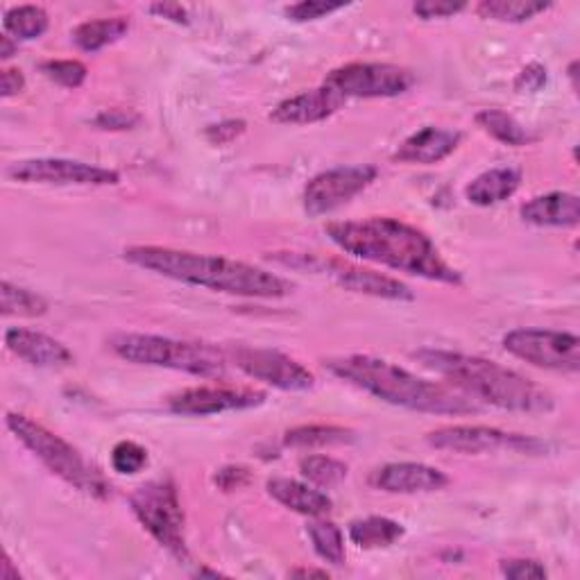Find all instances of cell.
<instances>
[{"mask_svg": "<svg viewBox=\"0 0 580 580\" xmlns=\"http://www.w3.org/2000/svg\"><path fill=\"white\" fill-rule=\"evenodd\" d=\"M306 535L313 544V551L325 563L333 567L345 565V538H342V531L333 521L313 517V521L306 526Z\"/></svg>", "mask_w": 580, "mask_h": 580, "instance_id": "obj_28", "label": "cell"}, {"mask_svg": "<svg viewBox=\"0 0 580 580\" xmlns=\"http://www.w3.org/2000/svg\"><path fill=\"white\" fill-rule=\"evenodd\" d=\"M91 123L96 129H102V131H127V129H135L141 123V114L135 110L112 108V110H102Z\"/></svg>", "mask_w": 580, "mask_h": 580, "instance_id": "obj_35", "label": "cell"}, {"mask_svg": "<svg viewBox=\"0 0 580 580\" xmlns=\"http://www.w3.org/2000/svg\"><path fill=\"white\" fill-rule=\"evenodd\" d=\"M350 540L358 549H386L404 538V526L390 517H365L350 524Z\"/></svg>", "mask_w": 580, "mask_h": 580, "instance_id": "obj_24", "label": "cell"}, {"mask_svg": "<svg viewBox=\"0 0 580 580\" xmlns=\"http://www.w3.org/2000/svg\"><path fill=\"white\" fill-rule=\"evenodd\" d=\"M5 425L25 450L33 452V456L39 458L43 467L60 477L64 483L96 501L110 499L112 486L104 481L102 474L93 465H89L83 454L62 436L52 433L50 429L23 413H8Z\"/></svg>", "mask_w": 580, "mask_h": 580, "instance_id": "obj_6", "label": "cell"}, {"mask_svg": "<svg viewBox=\"0 0 580 580\" xmlns=\"http://www.w3.org/2000/svg\"><path fill=\"white\" fill-rule=\"evenodd\" d=\"M325 234L336 248L356 259L427 281L446 286L463 283V275L444 261L429 236L400 218L370 216L363 220H336L325 227Z\"/></svg>", "mask_w": 580, "mask_h": 580, "instance_id": "obj_1", "label": "cell"}, {"mask_svg": "<svg viewBox=\"0 0 580 580\" xmlns=\"http://www.w3.org/2000/svg\"><path fill=\"white\" fill-rule=\"evenodd\" d=\"M325 367L333 377L370 392L373 398L386 404L406 411L431 415H471L481 411L479 402H474L467 394L421 379L386 358L350 354L325 361Z\"/></svg>", "mask_w": 580, "mask_h": 580, "instance_id": "obj_3", "label": "cell"}, {"mask_svg": "<svg viewBox=\"0 0 580 580\" xmlns=\"http://www.w3.org/2000/svg\"><path fill=\"white\" fill-rule=\"evenodd\" d=\"M39 68L50 83L64 89H80L89 75V68L80 60H48Z\"/></svg>", "mask_w": 580, "mask_h": 580, "instance_id": "obj_32", "label": "cell"}, {"mask_svg": "<svg viewBox=\"0 0 580 580\" xmlns=\"http://www.w3.org/2000/svg\"><path fill=\"white\" fill-rule=\"evenodd\" d=\"M467 10V3H454V0H419L413 5V14L421 21H436V18H452Z\"/></svg>", "mask_w": 580, "mask_h": 580, "instance_id": "obj_37", "label": "cell"}, {"mask_svg": "<svg viewBox=\"0 0 580 580\" xmlns=\"http://www.w3.org/2000/svg\"><path fill=\"white\" fill-rule=\"evenodd\" d=\"M477 125L490 135L494 141L510 146V148H524V146H531L535 141V137L531 135L529 129H526L515 116L501 112V110H483L477 114Z\"/></svg>", "mask_w": 580, "mask_h": 580, "instance_id": "obj_25", "label": "cell"}, {"mask_svg": "<svg viewBox=\"0 0 580 580\" xmlns=\"http://www.w3.org/2000/svg\"><path fill=\"white\" fill-rule=\"evenodd\" d=\"M354 440L356 433L352 429L333 425L295 427L283 433V444L295 446V450H318V446H338V444H350Z\"/></svg>", "mask_w": 580, "mask_h": 580, "instance_id": "obj_26", "label": "cell"}, {"mask_svg": "<svg viewBox=\"0 0 580 580\" xmlns=\"http://www.w3.org/2000/svg\"><path fill=\"white\" fill-rule=\"evenodd\" d=\"M501 573L510 580H540L546 578L549 571L542 563L531 560V558H508V560H501L499 565Z\"/></svg>", "mask_w": 580, "mask_h": 580, "instance_id": "obj_36", "label": "cell"}, {"mask_svg": "<svg viewBox=\"0 0 580 580\" xmlns=\"http://www.w3.org/2000/svg\"><path fill=\"white\" fill-rule=\"evenodd\" d=\"M342 104H345V100L333 89L323 85L318 89L302 91L293 98L281 100L273 110L270 121L279 125H313L331 118Z\"/></svg>", "mask_w": 580, "mask_h": 580, "instance_id": "obj_18", "label": "cell"}, {"mask_svg": "<svg viewBox=\"0 0 580 580\" xmlns=\"http://www.w3.org/2000/svg\"><path fill=\"white\" fill-rule=\"evenodd\" d=\"M300 471H302V477L313 486L333 488L348 479L350 467L338 458L315 454V456H304L300 461Z\"/></svg>", "mask_w": 580, "mask_h": 580, "instance_id": "obj_31", "label": "cell"}, {"mask_svg": "<svg viewBox=\"0 0 580 580\" xmlns=\"http://www.w3.org/2000/svg\"><path fill=\"white\" fill-rule=\"evenodd\" d=\"M293 578H329V573L325 569H293L290 571Z\"/></svg>", "mask_w": 580, "mask_h": 580, "instance_id": "obj_45", "label": "cell"}, {"mask_svg": "<svg viewBox=\"0 0 580 580\" xmlns=\"http://www.w3.org/2000/svg\"><path fill=\"white\" fill-rule=\"evenodd\" d=\"M413 358L427 370L450 379L458 392L474 402L529 415L549 413L556 406L549 390L494 361L446 350H419Z\"/></svg>", "mask_w": 580, "mask_h": 580, "instance_id": "obj_4", "label": "cell"}, {"mask_svg": "<svg viewBox=\"0 0 580 580\" xmlns=\"http://www.w3.org/2000/svg\"><path fill=\"white\" fill-rule=\"evenodd\" d=\"M546 80H549L546 68L540 62H531L517 73L513 87L517 93H538L546 87Z\"/></svg>", "mask_w": 580, "mask_h": 580, "instance_id": "obj_38", "label": "cell"}, {"mask_svg": "<svg viewBox=\"0 0 580 580\" xmlns=\"http://www.w3.org/2000/svg\"><path fill=\"white\" fill-rule=\"evenodd\" d=\"M0 578L3 580H18L21 578L18 569H14V565H12L10 553H3V571H0Z\"/></svg>", "mask_w": 580, "mask_h": 580, "instance_id": "obj_44", "label": "cell"}, {"mask_svg": "<svg viewBox=\"0 0 580 580\" xmlns=\"http://www.w3.org/2000/svg\"><path fill=\"white\" fill-rule=\"evenodd\" d=\"M112 352L135 365L166 367L202 379H220L227 373V356L209 342L175 340L152 333H116L110 340Z\"/></svg>", "mask_w": 580, "mask_h": 580, "instance_id": "obj_5", "label": "cell"}, {"mask_svg": "<svg viewBox=\"0 0 580 580\" xmlns=\"http://www.w3.org/2000/svg\"><path fill=\"white\" fill-rule=\"evenodd\" d=\"M231 361L250 379L263 381L277 390L304 392L315 386L313 373H308L300 361L290 358L277 350L236 348L231 350Z\"/></svg>", "mask_w": 580, "mask_h": 580, "instance_id": "obj_14", "label": "cell"}, {"mask_svg": "<svg viewBox=\"0 0 580 580\" xmlns=\"http://www.w3.org/2000/svg\"><path fill=\"white\" fill-rule=\"evenodd\" d=\"M519 216L535 227H576L580 223V200L576 193L551 191L521 204Z\"/></svg>", "mask_w": 580, "mask_h": 580, "instance_id": "obj_20", "label": "cell"}, {"mask_svg": "<svg viewBox=\"0 0 580 580\" xmlns=\"http://www.w3.org/2000/svg\"><path fill=\"white\" fill-rule=\"evenodd\" d=\"M519 184H521L519 171L492 168V171L481 173L479 177H474L467 184L465 196L471 204H477V206H494L513 198L519 189Z\"/></svg>", "mask_w": 580, "mask_h": 580, "instance_id": "obj_22", "label": "cell"}, {"mask_svg": "<svg viewBox=\"0 0 580 580\" xmlns=\"http://www.w3.org/2000/svg\"><path fill=\"white\" fill-rule=\"evenodd\" d=\"M0 298H3L0 308H3V315H8V318H12V315L14 318H39L48 311V302L35 290L14 286L10 281H3V286H0Z\"/></svg>", "mask_w": 580, "mask_h": 580, "instance_id": "obj_30", "label": "cell"}, {"mask_svg": "<svg viewBox=\"0 0 580 580\" xmlns=\"http://www.w3.org/2000/svg\"><path fill=\"white\" fill-rule=\"evenodd\" d=\"M323 85L333 89L345 102L352 98L375 100L406 93L415 85V75L398 64L352 62L333 68Z\"/></svg>", "mask_w": 580, "mask_h": 580, "instance_id": "obj_9", "label": "cell"}, {"mask_svg": "<svg viewBox=\"0 0 580 580\" xmlns=\"http://www.w3.org/2000/svg\"><path fill=\"white\" fill-rule=\"evenodd\" d=\"M129 33V18L127 16H108V18H93L77 25L73 30V43L83 52H98L116 41H121Z\"/></svg>", "mask_w": 580, "mask_h": 580, "instance_id": "obj_23", "label": "cell"}, {"mask_svg": "<svg viewBox=\"0 0 580 580\" xmlns=\"http://www.w3.org/2000/svg\"><path fill=\"white\" fill-rule=\"evenodd\" d=\"M5 348L21 361L35 367H46V370H60V367H68L75 361L64 342L23 327H12L5 331Z\"/></svg>", "mask_w": 580, "mask_h": 580, "instance_id": "obj_17", "label": "cell"}, {"mask_svg": "<svg viewBox=\"0 0 580 580\" xmlns=\"http://www.w3.org/2000/svg\"><path fill=\"white\" fill-rule=\"evenodd\" d=\"M461 141L463 135L458 129L427 125L402 141L398 152H394V162L419 164V166L440 164L446 156L456 152Z\"/></svg>", "mask_w": 580, "mask_h": 580, "instance_id": "obj_19", "label": "cell"}, {"mask_svg": "<svg viewBox=\"0 0 580 580\" xmlns=\"http://www.w3.org/2000/svg\"><path fill=\"white\" fill-rule=\"evenodd\" d=\"M268 394L254 388L234 386H198L187 388L168 400V411L187 417H206L231 411H250L266 404Z\"/></svg>", "mask_w": 580, "mask_h": 580, "instance_id": "obj_15", "label": "cell"}, {"mask_svg": "<svg viewBox=\"0 0 580 580\" xmlns=\"http://www.w3.org/2000/svg\"><path fill=\"white\" fill-rule=\"evenodd\" d=\"M123 259L148 273L189 286L209 288L214 293L254 300H279L293 293V283L283 277L227 256H211L162 245H135L123 252Z\"/></svg>", "mask_w": 580, "mask_h": 580, "instance_id": "obj_2", "label": "cell"}, {"mask_svg": "<svg viewBox=\"0 0 580 580\" xmlns=\"http://www.w3.org/2000/svg\"><path fill=\"white\" fill-rule=\"evenodd\" d=\"M129 508L143 529L175 558L187 560V535H184V510L177 486L171 479L143 483L129 494Z\"/></svg>", "mask_w": 580, "mask_h": 580, "instance_id": "obj_7", "label": "cell"}, {"mask_svg": "<svg viewBox=\"0 0 580 580\" xmlns=\"http://www.w3.org/2000/svg\"><path fill=\"white\" fill-rule=\"evenodd\" d=\"M248 123L245 121H223L218 125H209L204 129V137L211 146H227L234 139H239L245 131Z\"/></svg>", "mask_w": 580, "mask_h": 580, "instance_id": "obj_39", "label": "cell"}, {"mask_svg": "<svg viewBox=\"0 0 580 580\" xmlns=\"http://www.w3.org/2000/svg\"><path fill=\"white\" fill-rule=\"evenodd\" d=\"M8 177L21 184H55V187H116L121 175L112 168L73 160H23L8 168Z\"/></svg>", "mask_w": 580, "mask_h": 580, "instance_id": "obj_13", "label": "cell"}, {"mask_svg": "<svg viewBox=\"0 0 580 580\" xmlns=\"http://www.w3.org/2000/svg\"><path fill=\"white\" fill-rule=\"evenodd\" d=\"M16 50H18V43L14 41V37L10 35H0V60L8 62L16 55Z\"/></svg>", "mask_w": 580, "mask_h": 580, "instance_id": "obj_43", "label": "cell"}, {"mask_svg": "<svg viewBox=\"0 0 580 580\" xmlns=\"http://www.w3.org/2000/svg\"><path fill=\"white\" fill-rule=\"evenodd\" d=\"M433 450L454 454H488V452H515V454H542L549 444L521 433H508L494 427H442L427 436Z\"/></svg>", "mask_w": 580, "mask_h": 580, "instance_id": "obj_11", "label": "cell"}, {"mask_svg": "<svg viewBox=\"0 0 580 580\" xmlns=\"http://www.w3.org/2000/svg\"><path fill=\"white\" fill-rule=\"evenodd\" d=\"M250 469L241 467V465H227L223 469L216 471L214 483L223 490V492H234V490H241L250 483Z\"/></svg>", "mask_w": 580, "mask_h": 580, "instance_id": "obj_40", "label": "cell"}, {"mask_svg": "<svg viewBox=\"0 0 580 580\" xmlns=\"http://www.w3.org/2000/svg\"><path fill=\"white\" fill-rule=\"evenodd\" d=\"M450 483L452 479L442 469L425 463H388L370 474V486L388 494L438 492Z\"/></svg>", "mask_w": 580, "mask_h": 580, "instance_id": "obj_16", "label": "cell"}, {"mask_svg": "<svg viewBox=\"0 0 580 580\" xmlns=\"http://www.w3.org/2000/svg\"><path fill=\"white\" fill-rule=\"evenodd\" d=\"M345 8H348V3H329V0H302V3L288 5L283 10V14L295 23H306V21L325 18V16L345 10Z\"/></svg>", "mask_w": 580, "mask_h": 580, "instance_id": "obj_34", "label": "cell"}, {"mask_svg": "<svg viewBox=\"0 0 580 580\" xmlns=\"http://www.w3.org/2000/svg\"><path fill=\"white\" fill-rule=\"evenodd\" d=\"M504 350L540 370L576 375L580 370V338L551 329H515L504 336Z\"/></svg>", "mask_w": 580, "mask_h": 580, "instance_id": "obj_10", "label": "cell"}, {"mask_svg": "<svg viewBox=\"0 0 580 580\" xmlns=\"http://www.w3.org/2000/svg\"><path fill=\"white\" fill-rule=\"evenodd\" d=\"M266 490L277 504L304 517H325L333 508V501L325 492L293 479H270Z\"/></svg>", "mask_w": 580, "mask_h": 580, "instance_id": "obj_21", "label": "cell"}, {"mask_svg": "<svg viewBox=\"0 0 580 580\" xmlns=\"http://www.w3.org/2000/svg\"><path fill=\"white\" fill-rule=\"evenodd\" d=\"M148 465V450L135 440H121L112 450V467L118 474H139Z\"/></svg>", "mask_w": 580, "mask_h": 580, "instance_id": "obj_33", "label": "cell"}, {"mask_svg": "<svg viewBox=\"0 0 580 580\" xmlns=\"http://www.w3.org/2000/svg\"><path fill=\"white\" fill-rule=\"evenodd\" d=\"M379 177V168L370 164L338 166L308 179L302 193L304 211L311 218H318L348 204L363 193Z\"/></svg>", "mask_w": 580, "mask_h": 580, "instance_id": "obj_12", "label": "cell"}, {"mask_svg": "<svg viewBox=\"0 0 580 580\" xmlns=\"http://www.w3.org/2000/svg\"><path fill=\"white\" fill-rule=\"evenodd\" d=\"M25 89V77L18 68H5L0 75V96L5 100L12 96H18Z\"/></svg>", "mask_w": 580, "mask_h": 580, "instance_id": "obj_41", "label": "cell"}, {"mask_svg": "<svg viewBox=\"0 0 580 580\" xmlns=\"http://www.w3.org/2000/svg\"><path fill=\"white\" fill-rule=\"evenodd\" d=\"M567 75H569V80H571V89L578 91V83H576V77H578V62H571V64H569Z\"/></svg>", "mask_w": 580, "mask_h": 580, "instance_id": "obj_46", "label": "cell"}, {"mask_svg": "<svg viewBox=\"0 0 580 580\" xmlns=\"http://www.w3.org/2000/svg\"><path fill=\"white\" fill-rule=\"evenodd\" d=\"M150 14L160 16V18H168V21L179 23V25L189 23V12L184 10L179 3H154V5H150Z\"/></svg>", "mask_w": 580, "mask_h": 580, "instance_id": "obj_42", "label": "cell"}, {"mask_svg": "<svg viewBox=\"0 0 580 580\" xmlns=\"http://www.w3.org/2000/svg\"><path fill=\"white\" fill-rule=\"evenodd\" d=\"M50 25L48 12L39 5H18L5 12L3 28L10 37L21 41H33L46 35Z\"/></svg>", "mask_w": 580, "mask_h": 580, "instance_id": "obj_29", "label": "cell"}, {"mask_svg": "<svg viewBox=\"0 0 580 580\" xmlns=\"http://www.w3.org/2000/svg\"><path fill=\"white\" fill-rule=\"evenodd\" d=\"M283 266L290 268H300L308 270L315 275H325L340 288L350 290V293L358 295H370L379 300H390V302H413L415 293L413 290L400 281L392 279L388 275L375 273L370 268H361L356 263H350L345 259H323L315 254H298V252H288L277 256Z\"/></svg>", "mask_w": 580, "mask_h": 580, "instance_id": "obj_8", "label": "cell"}, {"mask_svg": "<svg viewBox=\"0 0 580 580\" xmlns=\"http://www.w3.org/2000/svg\"><path fill=\"white\" fill-rule=\"evenodd\" d=\"M551 8L553 3H542V0H481L477 14L499 23H526Z\"/></svg>", "mask_w": 580, "mask_h": 580, "instance_id": "obj_27", "label": "cell"}]
</instances>
